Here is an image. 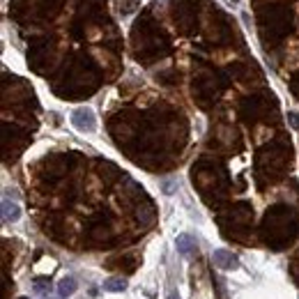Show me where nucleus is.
<instances>
[{"instance_id":"1","label":"nucleus","mask_w":299,"mask_h":299,"mask_svg":"<svg viewBox=\"0 0 299 299\" xmlns=\"http://www.w3.org/2000/svg\"><path fill=\"white\" fill-rule=\"evenodd\" d=\"M69 120H72V127L76 129V131H81V133H92L97 129V115H95V110H92L90 106H81V108H76Z\"/></svg>"},{"instance_id":"9","label":"nucleus","mask_w":299,"mask_h":299,"mask_svg":"<svg viewBox=\"0 0 299 299\" xmlns=\"http://www.w3.org/2000/svg\"><path fill=\"white\" fill-rule=\"evenodd\" d=\"M166 299H179V292H177V290H170L168 297H166Z\"/></svg>"},{"instance_id":"2","label":"nucleus","mask_w":299,"mask_h":299,"mask_svg":"<svg viewBox=\"0 0 299 299\" xmlns=\"http://www.w3.org/2000/svg\"><path fill=\"white\" fill-rule=\"evenodd\" d=\"M212 260L219 269H225V271H233V269H239V258L235 256L233 251H225V248H216L212 253Z\"/></svg>"},{"instance_id":"6","label":"nucleus","mask_w":299,"mask_h":299,"mask_svg":"<svg viewBox=\"0 0 299 299\" xmlns=\"http://www.w3.org/2000/svg\"><path fill=\"white\" fill-rule=\"evenodd\" d=\"M104 290L106 292H124L127 290V279H106Z\"/></svg>"},{"instance_id":"5","label":"nucleus","mask_w":299,"mask_h":299,"mask_svg":"<svg viewBox=\"0 0 299 299\" xmlns=\"http://www.w3.org/2000/svg\"><path fill=\"white\" fill-rule=\"evenodd\" d=\"M76 279L74 276H64V279H60V283H58V297L60 299H67V297H72L74 292H76Z\"/></svg>"},{"instance_id":"7","label":"nucleus","mask_w":299,"mask_h":299,"mask_svg":"<svg viewBox=\"0 0 299 299\" xmlns=\"http://www.w3.org/2000/svg\"><path fill=\"white\" fill-rule=\"evenodd\" d=\"M288 120H290V127H292V129H299V113L290 110V113H288Z\"/></svg>"},{"instance_id":"3","label":"nucleus","mask_w":299,"mask_h":299,"mask_svg":"<svg viewBox=\"0 0 299 299\" xmlns=\"http://www.w3.org/2000/svg\"><path fill=\"white\" fill-rule=\"evenodd\" d=\"M21 219V205L18 202H12L9 198L3 200V221L5 223H14V221Z\"/></svg>"},{"instance_id":"8","label":"nucleus","mask_w":299,"mask_h":299,"mask_svg":"<svg viewBox=\"0 0 299 299\" xmlns=\"http://www.w3.org/2000/svg\"><path fill=\"white\" fill-rule=\"evenodd\" d=\"M175 187H177V184H175V182H166V184H164L166 193H173V189H175Z\"/></svg>"},{"instance_id":"4","label":"nucleus","mask_w":299,"mask_h":299,"mask_svg":"<svg viewBox=\"0 0 299 299\" xmlns=\"http://www.w3.org/2000/svg\"><path fill=\"white\" fill-rule=\"evenodd\" d=\"M175 246H177V253L179 256H191L193 251H196V239L191 237V235H187V233H182V235H177V239H175Z\"/></svg>"}]
</instances>
